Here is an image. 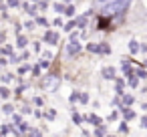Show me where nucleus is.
Masks as SVG:
<instances>
[{
  "instance_id": "obj_22",
  "label": "nucleus",
  "mask_w": 147,
  "mask_h": 137,
  "mask_svg": "<svg viewBox=\"0 0 147 137\" xmlns=\"http://www.w3.org/2000/svg\"><path fill=\"white\" fill-rule=\"evenodd\" d=\"M12 123H14V125H20V123H22V121H20V115H12Z\"/></svg>"
},
{
  "instance_id": "obj_12",
  "label": "nucleus",
  "mask_w": 147,
  "mask_h": 137,
  "mask_svg": "<svg viewBox=\"0 0 147 137\" xmlns=\"http://www.w3.org/2000/svg\"><path fill=\"white\" fill-rule=\"evenodd\" d=\"M26 135H28V137H42L38 129H28V133H26Z\"/></svg>"
},
{
  "instance_id": "obj_5",
  "label": "nucleus",
  "mask_w": 147,
  "mask_h": 137,
  "mask_svg": "<svg viewBox=\"0 0 147 137\" xmlns=\"http://www.w3.org/2000/svg\"><path fill=\"white\" fill-rule=\"evenodd\" d=\"M79 51H81V47H79L77 43H71V45L67 47V55H77Z\"/></svg>"
},
{
  "instance_id": "obj_19",
  "label": "nucleus",
  "mask_w": 147,
  "mask_h": 137,
  "mask_svg": "<svg viewBox=\"0 0 147 137\" xmlns=\"http://www.w3.org/2000/svg\"><path fill=\"white\" fill-rule=\"evenodd\" d=\"M127 131H129L127 123H121V125H119V133H127Z\"/></svg>"
},
{
  "instance_id": "obj_9",
  "label": "nucleus",
  "mask_w": 147,
  "mask_h": 137,
  "mask_svg": "<svg viewBox=\"0 0 147 137\" xmlns=\"http://www.w3.org/2000/svg\"><path fill=\"white\" fill-rule=\"evenodd\" d=\"M73 121H75V123H77V125H81V123H83V121H85V119H83V115H79V113H77V111H73Z\"/></svg>"
},
{
  "instance_id": "obj_24",
  "label": "nucleus",
  "mask_w": 147,
  "mask_h": 137,
  "mask_svg": "<svg viewBox=\"0 0 147 137\" xmlns=\"http://www.w3.org/2000/svg\"><path fill=\"white\" fill-rule=\"evenodd\" d=\"M32 75L38 77V75H40V67H34V69H32Z\"/></svg>"
},
{
  "instance_id": "obj_10",
  "label": "nucleus",
  "mask_w": 147,
  "mask_h": 137,
  "mask_svg": "<svg viewBox=\"0 0 147 137\" xmlns=\"http://www.w3.org/2000/svg\"><path fill=\"white\" fill-rule=\"evenodd\" d=\"M2 111H4V113H6V115H12V113H14V107H12V105H10V103H6V105H4V107H2Z\"/></svg>"
},
{
  "instance_id": "obj_25",
  "label": "nucleus",
  "mask_w": 147,
  "mask_h": 137,
  "mask_svg": "<svg viewBox=\"0 0 147 137\" xmlns=\"http://www.w3.org/2000/svg\"><path fill=\"white\" fill-rule=\"evenodd\" d=\"M34 105L40 107V105H42V99H40V97H34Z\"/></svg>"
},
{
  "instance_id": "obj_27",
  "label": "nucleus",
  "mask_w": 147,
  "mask_h": 137,
  "mask_svg": "<svg viewBox=\"0 0 147 137\" xmlns=\"http://www.w3.org/2000/svg\"><path fill=\"white\" fill-rule=\"evenodd\" d=\"M4 65H6V59H0V69H2Z\"/></svg>"
},
{
  "instance_id": "obj_11",
  "label": "nucleus",
  "mask_w": 147,
  "mask_h": 137,
  "mask_svg": "<svg viewBox=\"0 0 147 137\" xmlns=\"http://www.w3.org/2000/svg\"><path fill=\"white\" fill-rule=\"evenodd\" d=\"M0 97H2V99H8V97H10V91H8L6 87H0Z\"/></svg>"
},
{
  "instance_id": "obj_29",
  "label": "nucleus",
  "mask_w": 147,
  "mask_h": 137,
  "mask_svg": "<svg viewBox=\"0 0 147 137\" xmlns=\"http://www.w3.org/2000/svg\"><path fill=\"white\" fill-rule=\"evenodd\" d=\"M107 137H115V135H107Z\"/></svg>"
},
{
  "instance_id": "obj_13",
  "label": "nucleus",
  "mask_w": 147,
  "mask_h": 137,
  "mask_svg": "<svg viewBox=\"0 0 147 137\" xmlns=\"http://www.w3.org/2000/svg\"><path fill=\"white\" fill-rule=\"evenodd\" d=\"M109 51H111V49H109V45H105V43H103V45H99V53H103V55H107Z\"/></svg>"
},
{
  "instance_id": "obj_30",
  "label": "nucleus",
  "mask_w": 147,
  "mask_h": 137,
  "mask_svg": "<svg viewBox=\"0 0 147 137\" xmlns=\"http://www.w3.org/2000/svg\"><path fill=\"white\" fill-rule=\"evenodd\" d=\"M0 137H2V135H0Z\"/></svg>"
},
{
  "instance_id": "obj_2",
  "label": "nucleus",
  "mask_w": 147,
  "mask_h": 137,
  "mask_svg": "<svg viewBox=\"0 0 147 137\" xmlns=\"http://www.w3.org/2000/svg\"><path fill=\"white\" fill-rule=\"evenodd\" d=\"M101 75H103V79L113 81V79H115V69H113V67H105V69L101 71Z\"/></svg>"
},
{
  "instance_id": "obj_8",
  "label": "nucleus",
  "mask_w": 147,
  "mask_h": 137,
  "mask_svg": "<svg viewBox=\"0 0 147 137\" xmlns=\"http://www.w3.org/2000/svg\"><path fill=\"white\" fill-rule=\"evenodd\" d=\"M85 119H87L89 123H93L95 127H99V125H101V119H99L97 115H89V117H85Z\"/></svg>"
},
{
  "instance_id": "obj_6",
  "label": "nucleus",
  "mask_w": 147,
  "mask_h": 137,
  "mask_svg": "<svg viewBox=\"0 0 147 137\" xmlns=\"http://www.w3.org/2000/svg\"><path fill=\"white\" fill-rule=\"evenodd\" d=\"M127 85H129L131 89H135V87L139 85V79H137L135 75H129V77H127Z\"/></svg>"
},
{
  "instance_id": "obj_15",
  "label": "nucleus",
  "mask_w": 147,
  "mask_h": 137,
  "mask_svg": "<svg viewBox=\"0 0 147 137\" xmlns=\"http://www.w3.org/2000/svg\"><path fill=\"white\" fill-rule=\"evenodd\" d=\"M129 51H131V53L135 55V53L139 51V45H137V43H131V45H129Z\"/></svg>"
},
{
  "instance_id": "obj_17",
  "label": "nucleus",
  "mask_w": 147,
  "mask_h": 137,
  "mask_svg": "<svg viewBox=\"0 0 147 137\" xmlns=\"http://www.w3.org/2000/svg\"><path fill=\"white\" fill-rule=\"evenodd\" d=\"M87 51H91V53H99V45H89Z\"/></svg>"
},
{
  "instance_id": "obj_28",
  "label": "nucleus",
  "mask_w": 147,
  "mask_h": 137,
  "mask_svg": "<svg viewBox=\"0 0 147 137\" xmlns=\"http://www.w3.org/2000/svg\"><path fill=\"white\" fill-rule=\"evenodd\" d=\"M143 65H145V67H147V59H145V63H143Z\"/></svg>"
},
{
  "instance_id": "obj_7",
  "label": "nucleus",
  "mask_w": 147,
  "mask_h": 137,
  "mask_svg": "<svg viewBox=\"0 0 147 137\" xmlns=\"http://www.w3.org/2000/svg\"><path fill=\"white\" fill-rule=\"evenodd\" d=\"M95 137H107V127L99 125V127L95 129Z\"/></svg>"
},
{
  "instance_id": "obj_21",
  "label": "nucleus",
  "mask_w": 147,
  "mask_h": 137,
  "mask_svg": "<svg viewBox=\"0 0 147 137\" xmlns=\"http://www.w3.org/2000/svg\"><path fill=\"white\" fill-rule=\"evenodd\" d=\"M45 117H47V119H55V117H57V113H55V111H47V113H45Z\"/></svg>"
},
{
  "instance_id": "obj_4",
  "label": "nucleus",
  "mask_w": 147,
  "mask_h": 137,
  "mask_svg": "<svg viewBox=\"0 0 147 137\" xmlns=\"http://www.w3.org/2000/svg\"><path fill=\"white\" fill-rule=\"evenodd\" d=\"M121 113H123V117H125V121H131V119L135 117V111H131L129 107H121Z\"/></svg>"
},
{
  "instance_id": "obj_18",
  "label": "nucleus",
  "mask_w": 147,
  "mask_h": 137,
  "mask_svg": "<svg viewBox=\"0 0 147 137\" xmlns=\"http://www.w3.org/2000/svg\"><path fill=\"white\" fill-rule=\"evenodd\" d=\"M12 79H14V77H12L10 73H6V75H2V81H4V83H10Z\"/></svg>"
},
{
  "instance_id": "obj_26",
  "label": "nucleus",
  "mask_w": 147,
  "mask_h": 137,
  "mask_svg": "<svg viewBox=\"0 0 147 137\" xmlns=\"http://www.w3.org/2000/svg\"><path fill=\"white\" fill-rule=\"evenodd\" d=\"M141 125H143V129H147V115L141 119Z\"/></svg>"
},
{
  "instance_id": "obj_16",
  "label": "nucleus",
  "mask_w": 147,
  "mask_h": 137,
  "mask_svg": "<svg viewBox=\"0 0 147 137\" xmlns=\"http://www.w3.org/2000/svg\"><path fill=\"white\" fill-rule=\"evenodd\" d=\"M47 40H49V43H57V34L49 32V34H47Z\"/></svg>"
},
{
  "instance_id": "obj_20",
  "label": "nucleus",
  "mask_w": 147,
  "mask_h": 137,
  "mask_svg": "<svg viewBox=\"0 0 147 137\" xmlns=\"http://www.w3.org/2000/svg\"><path fill=\"white\" fill-rule=\"evenodd\" d=\"M38 67H40V69H49V67H51V63L45 59V61H40V65H38Z\"/></svg>"
},
{
  "instance_id": "obj_3",
  "label": "nucleus",
  "mask_w": 147,
  "mask_h": 137,
  "mask_svg": "<svg viewBox=\"0 0 147 137\" xmlns=\"http://www.w3.org/2000/svg\"><path fill=\"white\" fill-rule=\"evenodd\" d=\"M121 103H123V107H131V105L135 103V97H133V95H125V93H123V95H121Z\"/></svg>"
},
{
  "instance_id": "obj_23",
  "label": "nucleus",
  "mask_w": 147,
  "mask_h": 137,
  "mask_svg": "<svg viewBox=\"0 0 147 137\" xmlns=\"http://www.w3.org/2000/svg\"><path fill=\"white\" fill-rule=\"evenodd\" d=\"M24 45H26V38H24V36H18V47H20V49H22V47H24Z\"/></svg>"
},
{
  "instance_id": "obj_14",
  "label": "nucleus",
  "mask_w": 147,
  "mask_h": 137,
  "mask_svg": "<svg viewBox=\"0 0 147 137\" xmlns=\"http://www.w3.org/2000/svg\"><path fill=\"white\" fill-rule=\"evenodd\" d=\"M79 101H81L83 105H85V103H89V95H87V93H79Z\"/></svg>"
},
{
  "instance_id": "obj_1",
  "label": "nucleus",
  "mask_w": 147,
  "mask_h": 137,
  "mask_svg": "<svg viewBox=\"0 0 147 137\" xmlns=\"http://www.w3.org/2000/svg\"><path fill=\"white\" fill-rule=\"evenodd\" d=\"M127 6H129V0H115L113 4H109V6L103 8V16H105V18H109V16H119V14H123V12L127 10Z\"/></svg>"
}]
</instances>
